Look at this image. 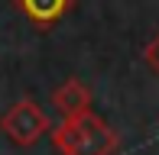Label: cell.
<instances>
[{
    "label": "cell",
    "mask_w": 159,
    "mask_h": 155,
    "mask_svg": "<svg viewBox=\"0 0 159 155\" xmlns=\"http://www.w3.org/2000/svg\"><path fill=\"white\" fill-rule=\"evenodd\" d=\"M52 145L62 155H114L120 139L98 113L88 110L81 116L62 119L52 129Z\"/></svg>",
    "instance_id": "6da1fadb"
},
{
    "label": "cell",
    "mask_w": 159,
    "mask_h": 155,
    "mask_svg": "<svg viewBox=\"0 0 159 155\" xmlns=\"http://www.w3.org/2000/svg\"><path fill=\"white\" fill-rule=\"evenodd\" d=\"M143 58H146V65L159 74V32H156L153 39H149V45L143 48Z\"/></svg>",
    "instance_id": "5b68a950"
},
{
    "label": "cell",
    "mask_w": 159,
    "mask_h": 155,
    "mask_svg": "<svg viewBox=\"0 0 159 155\" xmlns=\"http://www.w3.org/2000/svg\"><path fill=\"white\" fill-rule=\"evenodd\" d=\"M0 129L13 145H33L49 132V116L39 110L33 97H23L0 116Z\"/></svg>",
    "instance_id": "7a4b0ae2"
},
{
    "label": "cell",
    "mask_w": 159,
    "mask_h": 155,
    "mask_svg": "<svg viewBox=\"0 0 159 155\" xmlns=\"http://www.w3.org/2000/svg\"><path fill=\"white\" fill-rule=\"evenodd\" d=\"M20 6H23V13L33 19V23H55V19H62L65 13H68L71 0H16Z\"/></svg>",
    "instance_id": "277c9868"
},
{
    "label": "cell",
    "mask_w": 159,
    "mask_h": 155,
    "mask_svg": "<svg viewBox=\"0 0 159 155\" xmlns=\"http://www.w3.org/2000/svg\"><path fill=\"white\" fill-rule=\"evenodd\" d=\"M52 103H55V110L62 113V119L81 116V113L91 110V90H88V84H81L78 78H68L62 87L52 90Z\"/></svg>",
    "instance_id": "3957f363"
}]
</instances>
